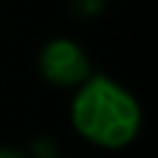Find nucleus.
<instances>
[{
    "label": "nucleus",
    "instance_id": "f03ea898",
    "mask_svg": "<svg viewBox=\"0 0 158 158\" xmlns=\"http://www.w3.org/2000/svg\"><path fill=\"white\" fill-rule=\"evenodd\" d=\"M40 74L44 81L59 89H77L89 74H91V59L84 52V47L69 37H54L49 40L37 57Z\"/></svg>",
    "mask_w": 158,
    "mask_h": 158
},
{
    "label": "nucleus",
    "instance_id": "20e7f679",
    "mask_svg": "<svg viewBox=\"0 0 158 158\" xmlns=\"http://www.w3.org/2000/svg\"><path fill=\"white\" fill-rule=\"evenodd\" d=\"M77 15L81 17H96L104 7H106V0H72Z\"/></svg>",
    "mask_w": 158,
    "mask_h": 158
},
{
    "label": "nucleus",
    "instance_id": "f257e3e1",
    "mask_svg": "<svg viewBox=\"0 0 158 158\" xmlns=\"http://www.w3.org/2000/svg\"><path fill=\"white\" fill-rule=\"evenodd\" d=\"M69 121L86 143L118 151L136 141L143 126V109L138 99L109 74H89L72 96Z\"/></svg>",
    "mask_w": 158,
    "mask_h": 158
},
{
    "label": "nucleus",
    "instance_id": "7ed1b4c3",
    "mask_svg": "<svg viewBox=\"0 0 158 158\" xmlns=\"http://www.w3.org/2000/svg\"><path fill=\"white\" fill-rule=\"evenodd\" d=\"M30 158H59L57 153V143L49 136H40L32 141L30 146Z\"/></svg>",
    "mask_w": 158,
    "mask_h": 158
},
{
    "label": "nucleus",
    "instance_id": "39448f33",
    "mask_svg": "<svg viewBox=\"0 0 158 158\" xmlns=\"http://www.w3.org/2000/svg\"><path fill=\"white\" fill-rule=\"evenodd\" d=\"M0 158H30L27 153H22L15 146H0Z\"/></svg>",
    "mask_w": 158,
    "mask_h": 158
}]
</instances>
